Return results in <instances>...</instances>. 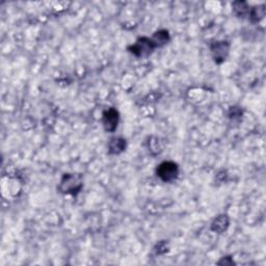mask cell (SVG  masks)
<instances>
[{"label": "cell", "instance_id": "6da1fadb", "mask_svg": "<svg viewBox=\"0 0 266 266\" xmlns=\"http://www.w3.org/2000/svg\"><path fill=\"white\" fill-rule=\"evenodd\" d=\"M82 187V178L76 174H66L58 185V191L63 193L74 194Z\"/></svg>", "mask_w": 266, "mask_h": 266}, {"label": "cell", "instance_id": "7a4b0ae2", "mask_svg": "<svg viewBox=\"0 0 266 266\" xmlns=\"http://www.w3.org/2000/svg\"><path fill=\"white\" fill-rule=\"evenodd\" d=\"M157 176L165 182H171L179 175V168L173 161H165L157 168Z\"/></svg>", "mask_w": 266, "mask_h": 266}, {"label": "cell", "instance_id": "3957f363", "mask_svg": "<svg viewBox=\"0 0 266 266\" xmlns=\"http://www.w3.org/2000/svg\"><path fill=\"white\" fill-rule=\"evenodd\" d=\"M155 48H156V45L152 39L142 38L140 40H137L135 44L128 49H129L130 52H132L134 55L141 57V56L149 55L152 52V50H154Z\"/></svg>", "mask_w": 266, "mask_h": 266}, {"label": "cell", "instance_id": "277c9868", "mask_svg": "<svg viewBox=\"0 0 266 266\" xmlns=\"http://www.w3.org/2000/svg\"><path fill=\"white\" fill-rule=\"evenodd\" d=\"M103 126L105 130L109 132H114L119 123V113L115 108H109L103 114Z\"/></svg>", "mask_w": 266, "mask_h": 266}, {"label": "cell", "instance_id": "5b68a950", "mask_svg": "<svg viewBox=\"0 0 266 266\" xmlns=\"http://www.w3.org/2000/svg\"><path fill=\"white\" fill-rule=\"evenodd\" d=\"M229 44L227 42H217L211 46V52L214 61L218 64L222 63L229 53Z\"/></svg>", "mask_w": 266, "mask_h": 266}, {"label": "cell", "instance_id": "8992f818", "mask_svg": "<svg viewBox=\"0 0 266 266\" xmlns=\"http://www.w3.org/2000/svg\"><path fill=\"white\" fill-rule=\"evenodd\" d=\"M109 153L120 154L126 148V142L123 139H113L109 143Z\"/></svg>", "mask_w": 266, "mask_h": 266}, {"label": "cell", "instance_id": "52a82bcc", "mask_svg": "<svg viewBox=\"0 0 266 266\" xmlns=\"http://www.w3.org/2000/svg\"><path fill=\"white\" fill-rule=\"evenodd\" d=\"M229 225V219L227 216H220L219 218H218L212 224V230L214 232H222V231H225L227 229Z\"/></svg>", "mask_w": 266, "mask_h": 266}, {"label": "cell", "instance_id": "ba28073f", "mask_svg": "<svg viewBox=\"0 0 266 266\" xmlns=\"http://www.w3.org/2000/svg\"><path fill=\"white\" fill-rule=\"evenodd\" d=\"M152 40H153L154 43H155L156 47L162 46V45H165L166 43L169 41V33L166 30L158 31V32H156L155 34H154V37L152 38Z\"/></svg>", "mask_w": 266, "mask_h": 266}, {"label": "cell", "instance_id": "9c48e42d", "mask_svg": "<svg viewBox=\"0 0 266 266\" xmlns=\"http://www.w3.org/2000/svg\"><path fill=\"white\" fill-rule=\"evenodd\" d=\"M264 14H265V12H264V6L262 5V6H260V7H255V8H253V11H252L250 17H251V18H252L254 21L257 22V21H260V20L263 18Z\"/></svg>", "mask_w": 266, "mask_h": 266}]
</instances>
